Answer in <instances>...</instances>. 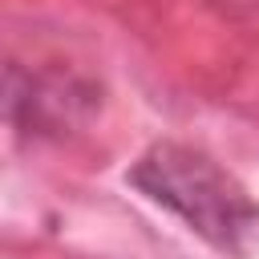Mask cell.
Listing matches in <instances>:
<instances>
[{"mask_svg":"<svg viewBox=\"0 0 259 259\" xmlns=\"http://www.w3.org/2000/svg\"><path fill=\"white\" fill-rule=\"evenodd\" d=\"M130 186L178 214L198 239L231 259H243L259 235V202L231 170L194 146L154 142L130 166Z\"/></svg>","mask_w":259,"mask_h":259,"instance_id":"1","label":"cell"}]
</instances>
